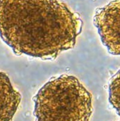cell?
<instances>
[{
  "instance_id": "1",
  "label": "cell",
  "mask_w": 120,
  "mask_h": 121,
  "mask_svg": "<svg viewBox=\"0 0 120 121\" xmlns=\"http://www.w3.org/2000/svg\"><path fill=\"white\" fill-rule=\"evenodd\" d=\"M82 26L59 0H0V37L18 55L54 60L75 46Z\"/></svg>"
},
{
  "instance_id": "2",
  "label": "cell",
  "mask_w": 120,
  "mask_h": 121,
  "mask_svg": "<svg viewBox=\"0 0 120 121\" xmlns=\"http://www.w3.org/2000/svg\"><path fill=\"white\" fill-rule=\"evenodd\" d=\"M35 121H89L92 95L74 76L49 80L33 98Z\"/></svg>"
},
{
  "instance_id": "3",
  "label": "cell",
  "mask_w": 120,
  "mask_h": 121,
  "mask_svg": "<svg viewBox=\"0 0 120 121\" xmlns=\"http://www.w3.org/2000/svg\"><path fill=\"white\" fill-rule=\"evenodd\" d=\"M103 44L113 55H120V0L98 8L93 17Z\"/></svg>"
},
{
  "instance_id": "4",
  "label": "cell",
  "mask_w": 120,
  "mask_h": 121,
  "mask_svg": "<svg viewBox=\"0 0 120 121\" xmlns=\"http://www.w3.org/2000/svg\"><path fill=\"white\" fill-rule=\"evenodd\" d=\"M21 100L4 72H0V121H12Z\"/></svg>"
},
{
  "instance_id": "5",
  "label": "cell",
  "mask_w": 120,
  "mask_h": 121,
  "mask_svg": "<svg viewBox=\"0 0 120 121\" xmlns=\"http://www.w3.org/2000/svg\"><path fill=\"white\" fill-rule=\"evenodd\" d=\"M108 91L110 104L120 116V69L110 79Z\"/></svg>"
}]
</instances>
